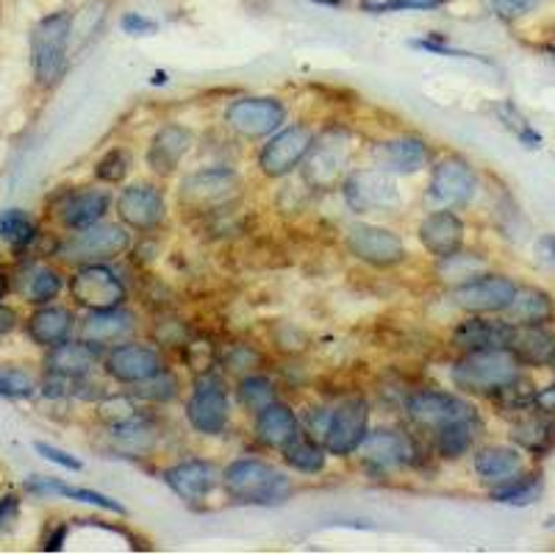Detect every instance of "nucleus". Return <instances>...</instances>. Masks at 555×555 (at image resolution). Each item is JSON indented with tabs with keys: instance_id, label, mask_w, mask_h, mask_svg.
Segmentation results:
<instances>
[{
	"instance_id": "9b49d317",
	"label": "nucleus",
	"mask_w": 555,
	"mask_h": 555,
	"mask_svg": "<svg viewBox=\"0 0 555 555\" xmlns=\"http://www.w3.org/2000/svg\"><path fill=\"white\" fill-rule=\"evenodd\" d=\"M225 122L242 139H264L281 131L286 106L278 98H240L225 108Z\"/></svg>"
},
{
	"instance_id": "6e6552de",
	"label": "nucleus",
	"mask_w": 555,
	"mask_h": 555,
	"mask_svg": "<svg viewBox=\"0 0 555 555\" xmlns=\"http://www.w3.org/2000/svg\"><path fill=\"white\" fill-rule=\"evenodd\" d=\"M347 250L375 270H389L409 259L405 242L395 231L370 222H359L347 231Z\"/></svg>"
},
{
	"instance_id": "473e14b6",
	"label": "nucleus",
	"mask_w": 555,
	"mask_h": 555,
	"mask_svg": "<svg viewBox=\"0 0 555 555\" xmlns=\"http://www.w3.org/2000/svg\"><path fill=\"white\" fill-rule=\"evenodd\" d=\"M512 325H539L553 317V297L537 286H519L512 306L503 311Z\"/></svg>"
},
{
	"instance_id": "6e6d98bb",
	"label": "nucleus",
	"mask_w": 555,
	"mask_h": 555,
	"mask_svg": "<svg viewBox=\"0 0 555 555\" xmlns=\"http://www.w3.org/2000/svg\"><path fill=\"white\" fill-rule=\"evenodd\" d=\"M537 256L544 267L555 270V236L547 234L537 242Z\"/></svg>"
},
{
	"instance_id": "58836bf2",
	"label": "nucleus",
	"mask_w": 555,
	"mask_h": 555,
	"mask_svg": "<svg viewBox=\"0 0 555 555\" xmlns=\"http://www.w3.org/2000/svg\"><path fill=\"white\" fill-rule=\"evenodd\" d=\"M539 494H542V475H517L514 480L503 486H494L492 500L494 503L505 505H530L537 503Z\"/></svg>"
},
{
	"instance_id": "09e8293b",
	"label": "nucleus",
	"mask_w": 555,
	"mask_h": 555,
	"mask_svg": "<svg viewBox=\"0 0 555 555\" xmlns=\"http://www.w3.org/2000/svg\"><path fill=\"white\" fill-rule=\"evenodd\" d=\"M411 48H416V51H425V53H436V56H453V59H475V62H483V64H492L489 59L478 56V53H469V51H459V48H453V44H444L442 39H411Z\"/></svg>"
},
{
	"instance_id": "e433bc0d",
	"label": "nucleus",
	"mask_w": 555,
	"mask_h": 555,
	"mask_svg": "<svg viewBox=\"0 0 555 555\" xmlns=\"http://www.w3.org/2000/svg\"><path fill=\"white\" fill-rule=\"evenodd\" d=\"M309 162L304 167V178L306 183H311L314 190H336V183H339V172H341V158L334 147L322 145L317 151H311Z\"/></svg>"
},
{
	"instance_id": "a19ab883",
	"label": "nucleus",
	"mask_w": 555,
	"mask_h": 555,
	"mask_svg": "<svg viewBox=\"0 0 555 555\" xmlns=\"http://www.w3.org/2000/svg\"><path fill=\"white\" fill-rule=\"evenodd\" d=\"M236 398H240V403L245 405L247 411H256V414H259L261 409L275 403L278 391L275 384H272L267 375H245V378L240 380V386H236Z\"/></svg>"
},
{
	"instance_id": "f03ea898",
	"label": "nucleus",
	"mask_w": 555,
	"mask_h": 555,
	"mask_svg": "<svg viewBox=\"0 0 555 555\" xmlns=\"http://www.w3.org/2000/svg\"><path fill=\"white\" fill-rule=\"evenodd\" d=\"M519 359L508 347H489V350H469L450 366V378L455 389L469 395H486L494 398L503 386L519 378Z\"/></svg>"
},
{
	"instance_id": "a18cd8bd",
	"label": "nucleus",
	"mask_w": 555,
	"mask_h": 555,
	"mask_svg": "<svg viewBox=\"0 0 555 555\" xmlns=\"http://www.w3.org/2000/svg\"><path fill=\"white\" fill-rule=\"evenodd\" d=\"M37 380L17 366H0V395L3 398H31Z\"/></svg>"
},
{
	"instance_id": "bb28decb",
	"label": "nucleus",
	"mask_w": 555,
	"mask_h": 555,
	"mask_svg": "<svg viewBox=\"0 0 555 555\" xmlns=\"http://www.w3.org/2000/svg\"><path fill=\"white\" fill-rule=\"evenodd\" d=\"M508 350L517 356L522 366L555 364V334L544 322H539V325H514Z\"/></svg>"
},
{
	"instance_id": "4d7b16f0",
	"label": "nucleus",
	"mask_w": 555,
	"mask_h": 555,
	"mask_svg": "<svg viewBox=\"0 0 555 555\" xmlns=\"http://www.w3.org/2000/svg\"><path fill=\"white\" fill-rule=\"evenodd\" d=\"M64 539H67V525H59L51 537L44 539L42 547L48 550V553H59V550H62V544H64Z\"/></svg>"
},
{
	"instance_id": "0eeeda50",
	"label": "nucleus",
	"mask_w": 555,
	"mask_h": 555,
	"mask_svg": "<svg viewBox=\"0 0 555 555\" xmlns=\"http://www.w3.org/2000/svg\"><path fill=\"white\" fill-rule=\"evenodd\" d=\"M517 289L519 286L508 275L483 272L467 284L453 286L450 300H453L455 309L467 311V314H503L512 306Z\"/></svg>"
},
{
	"instance_id": "de8ad7c7",
	"label": "nucleus",
	"mask_w": 555,
	"mask_h": 555,
	"mask_svg": "<svg viewBox=\"0 0 555 555\" xmlns=\"http://www.w3.org/2000/svg\"><path fill=\"white\" fill-rule=\"evenodd\" d=\"M486 9L494 14V17L505 20V23H512V20H519L525 17L528 12H533V9L542 3V0H483Z\"/></svg>"
},
{
	"instance_id": "5701e85b",
	"label": "nucleus",
	"mask_w": 555,
	"mask_h": 555,
	"mask_svg": "<svg viewBox=\"0 0 555 555\" xmlns=\"http://www.w3.org/2000/svg\"><path fill=\"white\" fill-rule=\"evenodd\" d=\"M514 334V325L508 320H486L483 314H473L459 322L450 336L455 350L469 353V350H489V347H508Z\"/></svg>"
},
{
	"instance_id": "a878e982",
	"label": "nucleus",
	"mask_w": 555,
	"mask_h": 555,
	"mask_svg": "<svg viewBox=\"0 0 555 555\" xmlns=\"http://www.w3.org/2000/svg\"><path fill=\"white\" fill-rule=\"evenodd\" d=\"M512 439L522 450L533 455H544L555 444V411H544L539 405L517 414L512 425Z\"/></svg>"
},
{
	"instance_id": "423d86ee",
	"label": "nucleus",
	"mask_w": 555,
	"mask_h": 555,
	"mask_svg": "<svg viewBox=\"0 0 555 555\" xmlns=\"http://www.w3.org/2000/svg\"><path fill=\"white\" fill-rule=\"evenodd\" d=\"M405 414H409L411 423L416 428L436 430L448 428V425L461 423V420H475L478 411L469 400L459 398L453 391H439V389H423L414 391L409 400H405Z\"/></svg>"
},
{
	"instance_id": "2eb2a0df",
	"label": "nucleus",
	"mask_w": 555,
	"mask_h": 555,
	"mask_svg": "<svg viewBox=\"0 0 555 555\" xmlns=\"http://www.w3.org/2000/svg\"><path fill=\"white\" fill-rule=\"evenodd\" d=\"M341 195L353 211H386L400 203L398 183L386 170H356L341 183Z\"/></svg>"
},
{
	"instance_id": "412c9836",
	"label": "nucleus",
	"mask_w": 555,
	"mask_h": 555,
	"mask_svg": "<svg viewBox=\"0 0 555 555\" xmlns=\"http://www.w3.org/2000/svg\"><path fill=\"white\" fill-rule=\"evenodd\" d=\"M464 234H467V228H464V222H461L453 208L430 211L416 228V236H420L423 247L434 259H444V256H453L455 250H461Z\"/></svg>"
},
{
	"instance_id": "aec40b11",
	"label": "nucleus",
	"mask_w": 555,
	"mask_h": 555,
	"mask_svg": "<svg viewBox=\"0 0 555 555\" xmlns=\"http://www.w3.org/2000/svg\"><path fill=\"white\" fill-rule=\"evenodd\" d=\"M133 334H137V314L128 311L126 306L89 311L87 320L81 322V339L101 347V350H112V347L131 339Z\"/></svg>"
},
{
	"instance_id": "5fc2aeb1",
	"label": "nucleus",
	"mask_w": 555,
	"mask_h": 555,
	"mask_svg": "<svg viewBox=\"0 0 555 555\" xmlns=\"http://www.w3.org/2000/svg\"><path fill=\"white\" fill-rule=\"evenodd\" d=\"M17 512H20V503L14 494L0 500V533H7V530L17 522Z\"/></svg>"
},
{
	"instance_id": "20e7f679",
	"label": "nucleus",
	"mask_w": 555,
	"mask_h": 555,
	"mask_svg": "<svg viewBox=\"0 0 555 555\" xmlns=\"http://www.w3.org/2000/svg\"><path fill=\"white\" fill-rule=\"evenodd\" d=\"M131 247V234L117 222H95V225L73 231V236L59 245V256L69 264H106Z\"/></svg>"
},
{
	"instance_id": "37998d69",
	"label": "nucleus",
	"mask_w": 555,
	"mask_h": 555,
	"mask_svg": "<svg viewBox=\"0 0 555 555\" xmlns=\"http://www.w3.org/2000/svg\"><path fill=\"white\" fill-rule=\"evenodd\" d=\"M98 414H101L103 423H108V428H120V425H131L137 420H145L137 409V398H126V395H112V398L103 400L98 405Z\"/></svg>"
},
{
	"instance_id": "3c124183",
	"label": "nucleus",
	"mask_w": 555,
	"mask_h": 555,
	"mask_svg": "<svg viewBox=\"0 0 555 555\" xmlns=\"http://www.w3.org/2000/svg\"><path fill=\"white\" fill-rule=\"evenodd\" d=\"M253 364H259V353L256 350H250V347H231L225 356V370H231V373H245V370H253Z\"/></svg>"
},
{
	"instance_id": "f704fd0d",
	"label": "nucleus",
	"mask_w": 555,
	"mask_h": 555,
	"mask_svg": "<svg viewBox=\"0 0 555 555\" xmlns=\"http://www.w3.org/2000/svg\"><path fill=\"white\" fill-rule=\"evenodd\" d=\"M284 461L286 467H292L295 473H304V475H317L325 469V461H328V450L325 444L314 442L311 436L306 434H297L284 450Z\"/></svg>"
},
{
	"instance_id": "f3484780",
	"label": "nucleus",
	"mask_w": 555,
	"mask_h": 555,
	"mask_svg": "<svg viewBox=\"0 0 555 555\" xmlns=\"http://www.w3.org/2000/svg\"><path fill=\"white\" fill-rule=\"evenodd\" d=\"M117 215L122 225L133 231H142V234L156 231L167 217L165 192L158 190L156 183H131L117 197Z\"/></svg>"
},
{
	"instance_id": "393cba45",
	"label": "nucleus",
	"mask_w": 555,
	"mask_h": 555,
	"mask_svg": "<svg viewBox=\"0 0 555 555\" xmlns=\"http://www.w3.org/2000/svg\"><path fill=\"white\" fill-rule=\"evenodd\" d=\"M112 208V195L106 190H81L69 192L62 203H59V222L69 231H81V228L103 222L106 211Z\"/></svg>"
},
{
	"instance_id": "72a5a7b5",
	"label": "nucleus",
	"mask_w": 555,
	"mask_h": 555,
	"mask_svg": "<svg viewBox=\"0 0 555 555\" xmlns=\"http://www.w3.org/2000/svg\"><path fill=\"white\" fill-rule=\"evenodd\" d=\"M17 289L28 304L48 306L62 292V275L44 264H28L20 270Z\"/></svg>"
},
{
	"instance_id": "c9c22d12",
	"label": "nucleus",
	"mask_w": 555,
	"mask_h": 555,
	"mask_svg": "<svg viewBox=\"0 0 555 555\" xmlns=\"http://www.w3.org/2000/svg\"><path fill=\"white\" fill-rule=\"evenodd\" d=\"M478 428H480V420L475 416V420H461V423H453L448 425V428L436 430V453L442 455V459H461V455H467L469 448H473L475 436H478Z\"/></svg>"
},
{
	"instance_id": "680f3d73",
	"label": "nucleus",
	"mask_w": 555,
	"mask_h": 555,
	"mask_svg": "<svg viewBox=\"0 0 555 555\" xmlns=\"http://www.w3.org/2000/svg\"><path fill=\"white\" fill-rule=\"evenodd\" d=\"M553 56H555V42H553Z\"/></svg>"
},
{
	"instance_id": "f8f14e48",
	"label": "nucleus",
	"mask_w": 555,
	"mask_h": 555,
	"mask_svg": "<svg viewBox=\"0 0 555 555\" xmlns=\"http://www.w3.org/2000/svg\"><path fill=\"white\" fill-rule=\"evenodd\" d=\"M236 192H240V176L228 167L197 170L183 178L181 186H178L181 206L192 208V211H211V208L231 201Z\"/></svg>"
},
{
	"instance_id": "052dcab7",
	"label": "nucleus",
	"mask_w": 555,
	"mask_h": 555,
	"mask_svg": "<svg viewBox=\"0 0 555 555\" xmlns=\"http://www.w3.org/2000/svg\"><path fill=\"white\" fill-rule=\"evenodd\" d=\"M314 3H322V7H341L347 0H314Z\"/></svg>"
},
{
	"instance_id": "603ef678",
	"label": "nucleus",
	"mask_w": 555,
	"mask_h": 555,
	"mask_svg": "<svg viewBox=\"0 0 555 555\" xmlns=\"http://www.w3.org/2000/svg\"><path fill=\"white\" fill-rule=\"evenodd\" d=\"M34 448H37V453H39V455H42V459L53 461V464H59V467L69 469V473H81V469H83V464H81V461H78V459H76V455H69V453H64V450L53 448V444H44V442H37V444H34Z\"/></svg>"
},
{
	"instance_id": "bf43d9fd",
	"label": "nucleus",
	"mask_w": 555,
	"mask_h": 555,
	"mask_svg": "<svg viewBox=\"0 0 555 555\" xmlns=\"http://www.w3.org/2000/svg\"><path fill=\"white\" fill-rule=\"evenodd\" d=\"M9 292V278L3 275V270H0V300H3V295Z\"/></svg>"
},
{
	"instance_id": "c03bdc74",
	"label": "nucleus",
	"mask_w": 555,
	"mask_h": 555,
	"mask_svg": "<svg viewBox=\"0 0 555 555\" xmlns=\"http://www.w3.org/2000/svg\"><path fill=\"white\" fill-rule=\"evenodd\" d=\"M128 172H131V153L126 147H112L95 167L98 181L103 183H122Z\"/></svg>"
},
{
	"instance_id": "8fccbe9b",
	"label": "nucleus",
	"mask_w": 555,
	"mask_h": 555,
	"mask_svg": "<svg viewBox=\"0 0 555 555\" xmlns=\"http://www.w3.org/2000/svg\"><path fill=\"white\" fill-rule=\"evenodd\" d=\"M120 28L128 34V37H151V34L158 31V23L156 20L145 17V14L128 12V14H122Z\"/></svg>"
},
{
	"instance_id": "9d476101",
	"label": "nucleus",
	"mask_w": 555,
	"mask_h": 555,
	"mask_svg": "<svg viewBox=\"0 0 555 555\" xmlns=\"http://www.w3.org/2000/svg\"><path fill=\"white\" fill-rule=\"evenodd\" d=\"M314 147V131L304 122L297 126H286L281 131H275L270 137L264 147L259 153V170L267 178H284L289 172H295V167H300L306 156Z\"/></svg>"
},
{
	"instance_id": "c85d7f7f",
	"label": "nucleus",
	"mask_w": 555,
	"mask_h": 555,
	"mask_svg": "<svg viewBox=\"0 0 555 555\" xmlns=\"http://www.w3.org/2000/svg\"><path fill=\"white\" fill-rule=\"evenodd\" d=\"M297 434H300V423L286 403L275 400L256 414V439L267 450H284Z\"/></svg>"
},
{
	"instance_id": "c756f323",
	"label": "nucleus",
	"mask_w": 555,
	"mask_h": 555,
	"mask_svg": "<svg viewBox=\"0 0 555 555\" xmlns=\"http://www.w3.org/2000/svg\"><path fill=\"white\" fill-rule=\"evenodd\" d=\"M473 467L475 475L494 489V486H503L517 478V475H522V455H519L517 448L494 444V448H483L475 453Z\"/></svg>"
},
{
	"instance_id": "4be33fe9",
	"label": "nucleus",
	"mask_w": 555,
	"mask_h": 555,
	"mask_svg": "<svg viewBox=\"0 0 555 555\" xmlns=\"http://www.w3.org/2000/svg\"><path fill=\"white\" fill-rule=\"evenodd\" d=\"M375 162L391 176H416L430 162V147L423 137H395L375 147Z\"/></svg>"
},
{
	"instance_id": "49530a36",
	"label": "nucleus",
	"mask_w": 555,
	"mask_h": 555,
	"mask_svg": "<svg viewBox=\"0 0 555 555\" xmlns=\"http://www.w3.org/2000/svg\"><path fill=\"white\" fill-rule=\"evenodd\" d=\"M498 114H500V120L512 128V131L517 133L519 139H522L525 145H528V147L542 145V137H539V133L528 126V120H525L522 114H519L517 108L512 106V103H503V106H498Z\"/></svg>"
},
{
	"instance_id": "dca6fc26",
	"label": "nucleus",
	"mask_w": 555,
	"mask_h": 555,
	"mask_svg": "<svg viewBox=\"0 0 555 555\" xmlns=\"http://www.w3.org/2000/svg\"><path fill=\"white\" fill-rule=\"evenodd\" d=\"M103 370L117 384L137 386L142 380L153 378L156 373H162L165 359H162L156 347L142 345V341H122V345L108 350L106 359H103Z\"/></svg>"
},
{
	"instance_id": "e2e57ef3",
	"label": "nucleus",
	"mask_w": 555,
	"mask_h": 555,
	"mask_svg": "<svg viewBox=\"0 0 555 555\" xmlns=\"http://www.w3.org/2000/svg\"><path fill=\"white\" fill-rule=\"evenodd\" d=\"M0 366H3V364H0Z\"/></svg>"
},
{
	"instance_id": "ddd939ff",
	"label": "nucleus",
	"mask_w": 555,
	"mask_h": 555,
	"mask_svg": "<svg viewBox=\"0 0 555 555\" xmlns=\"http://www.w3.org/2000/svg\"><path fill=\"white\" fill-rule=\"evenodd\" d=\"M366 434H370V405L361 398H353L331 411V423L322 436V444H325L328 455L347 459V455L359 453Z\"/></svg>"
},
{
	"instance_id": "4468645a",
	"label": "nucleus",
	"mask_w": 555,
	"mask_h": 555,
	"mask_svg": "<svg viewBox=\"0 0 555 555\" xmlns=\"http://www.w3.org/2000/svg\"><path fill=\"white\" fill-rule=\"evenodd\" d=\"M478 190V178H475L473 165L467 158L448 156L430 170L428 197L430 203L442 208H461L467 206Z\"/></svg>"
},
{
	"instance_id": "7c9ffc66",
	"label": "nucleus",
	"mask_w": 555,
	"mask_h": 555,
	"mask_svg": "<svg viewBox=\"0 0 555 555\" xmlns=\"http://www.w3.org/2000/svg\"><path fill=\"white\" fill-rule=\"evenodd\" d=\"M73 325H76V317H73V311L69 309H62V306H42V309L31 314L26 331L28 336H31L34 345L48 347V350H51V347L62 345V341L69 339Z\"/></svg>"
},
{
	"instance_id": "7ed1b4c3",
	"label": "nucleus",
	"mask_w": 555,
	"mask_h": 555,
	"mask_svg": "<svg viewBox=\"0 0 555 555\" xmlns=\"http://www.w3.org/2000/svg\"><path fill=\"white\" fill-rule=\"evenodd\" d=\"M73 37V14L42 17L31 31V67L39 87H56L67 73V48Z\"/></svg>"
},
{
	"instance_id": "13d9d810",
	"label": "nucleus",
	"mask_w": 555,
	"mask_h": 555,
	"mask_svg": "<svg viewBox=\"0 0 555 555\" xmlns=\"http://www.w3.org/2000/svg\"><path fill=\"white\" fill-rule=\"evenodd\" d=\"M17 328V314L7 306H0V334H12Z\"/></svg>"
},
{
	"instance_id": "cd10ccee",
	"label": "nucleus",
	"mask_w": 555,
	"mask_h": 555,
	"mask_svg": "<svg viewBox=\"0 0 555 555\" xmlns=\"http://www.w3.org/2000/svg\"><path fill=\"white\" fill-rule=\"evenodd\" d=\"M101 361V347L89 345V341H62L51 347V353L44 359L48 373L67 375V378H87L95 364Z\"/></svg>"
},
{
	"instance_id": "1a4fd4ad",
	"label": "nucleus",
	"mask_w": 555,
	"mask_h": 555,
	"mask_svg": "<svg viewBox=\"0 0 555 555\" xmlns=\"http://www.w3.org/2000/svg\"><path fill=\"white\" fill-rule=\"evenodd\" d=\"M69 295L81 309L101 311L114 309V306H126L128 289L122 278L106 264H87L73 275L69 281Z\"/></svg>"
},
{
	"instance_id": "f257e3e1",
	"label": "nucleus",
	"mask_w": 555,
	"mask_h": 555,
	"mask_svg": "<svg viewBox=\"0 0 555 555\" xmlns=\"http://www.w3.org/2000/svg\"><path fill=\"white\" fill-rule=\"evenodd\" d=\"M228 498L247 505H281L292 498V478L261 459H236L222 469Z\"/></svg>"
},
{
	"instance_id": "864d4df0",
	"label": "nucleus",
	"mask_w": 555,
	"mask_h": 555,
	"mask_svg": "<svg viewBox=\"0 0 555 555\" xmlns=\"http://www.w3.org/2000/svg\"><path fill=\"white\" fill-rule=\"evenodd\" d=\"M450 0H391L386 12H428V9H442Z\"/></svg>"
},
{
	"instance_id": "4c0bfd02",
	"label": "nucleus",
	"mask_w": 555,
	"mask_h": 555,
	"mask_svg": "<svg viewBox=\"0 0 555 555\" xmlns=\"http://www.w3.org/2000/svg\"><path fill=\"white\" fill-rule=\"evenodd\" d=\"M483 270H486V261L480 259L478 253L455 250L453 256L439 259V278L450 286L467 284V281H473V278L483 275Z\"/></svg>"
},
{
	"instance_id": "2f4dec72",
	"label": "nucleus",
	"mask_w": 555,
	"mask_h": 555,
	"mask_svg": "<svg viewBox=\"0 0 555 555\" xmlns=\"http://www.w3.org/2000/svg\"><path fill=\"white\" fill-rule=\"evenodd\" d=\"M26 489L31 494H37V498H69V500H78V503L98 505V508H103V512H112V514H120V517H126V505L117 503L114 498H106V494H101V492H92V489L67 486L56 478H42V475H37V478L28 480Z\"/></svg>"
},
{
	"instance_id": "79ce46f5",
	"label": "nucleus",
	"mask_w": 555,
	"mask_h": 555,
	"mask_svg": "<svg viewBox=\"0 0 555 555\" xmlns=\"http://www.w3.org/2000/svg\"><path fill=\"white\" fill-rule=\"evenodd\" d=\"M133 398L142 400V403H156V405L170 403V400L178 398V378L170 373V370H162V373H156L153 378L133 386Z\"/></svg>"
},
{
	"instance_id": "39448f33",
	"label": "nucleus",
	"mask_w": 555,
	"mask_h": 555,
	"mask_svg": "<svg viewBox=\"0 0 555 555\" xmlns=\"http://www.w3.org/2000/svg\"><path fill=\"white\" fill-rule=\"evenodd\" d=\"M186 420L203 436H220L228 428V420H231L228 386L211 370L197 373L195 384H192V395L186 400Z\"/></svg>"
},
{
	"instance_id": "ea45409f",
	"label": "nucleus",
	"mask_w": 555,
	"mask_h": 555,
	"mask_svg": "<svg viewBox=\"0 0 555 555\" xmlns=\"http://www.w3.org/2000/svg\"><path fill=\"white\" fill-rule=\"evenodd\" d=\"M0 240L12 247H28L37 240V225L31 215L23 208H7L0 211Z\"/></svg>"
},
{
	"instance_id": "a211bd4d",
	"label": "nucleus",
	"mask_w": 555,
	"mask_h": 555,
	"mask_svg": "<svg viewBox=\"0 0 555 555\" xmlns=\"http://www.w3.org/2000/svg\"><path fill=\"white\" fill-rule=\"evenodd\" d=\"M361 461L373 473H389V469L409 467L416 461V444L411 436L400 434V430L391 428H378L370 430L366 439L359 448Z\"/></svg>"
},
{
	"instance_id": "6ab92c4d",
	"label": "nucleus",
	"mask_w": 555,
	"mask_h": 555,
	"mask_svg": "<svg viewBox=\"0 0 555 555\" xmlns=\"http://www.w3.org/2000/svg\"><path fill=\"white\" fill-rule=\"evenodd\" d=\"M162 480L170 486L172 494L181 498L183 503H197V500H206L208 494L215 492L217 483L222 480V473L217 469L215 461L186 459L167 467L162 473Z\"/></svg>"
},
{
	"instance_id": "b1692460",
	"label": "nucleus",
	"mask_w": 555,
	"mask_h": 555,
	"mask_svg": "<svg viewBox=\"0 0 555 555\" xmlns=\"http://www.w3.org/2000/svg\"><path fill=\"white\" fill-rule=\"evenodd\" d=\"M192 147V133L183 126H162L153 133L151 145H147V167H151L156 176H172V172L181 167L183 156L190 153Z\"/></svg>"
}]
</instances>
